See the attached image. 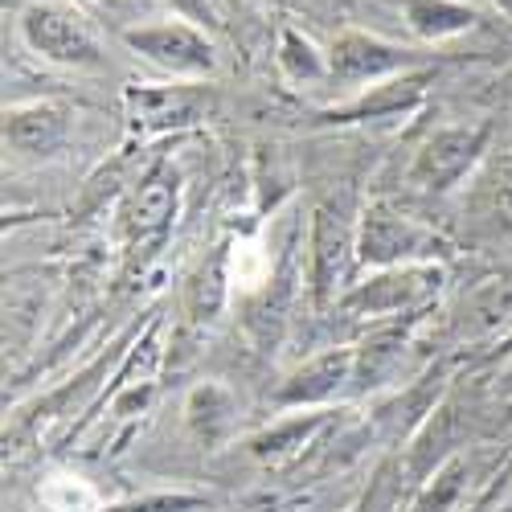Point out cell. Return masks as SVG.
Returning a JSON list of instances; mask_svg holds the SVG:
<instances>
[{
  "mask_svg": "<svg viewBox=\"0 0 512 512\" xmlns=\"http://www.w3.org/2000/svg\"><path fill=\"white\" fill-rule=\"evenodd\" d=\"M443 250H447V242L435 230H426L414 218H406V213H398L390 205H369L365 209L361 234H357V259L361 263L390 271V267L426 263Z\"/></svg>",
  "mask_w": 512,
  "mask_h": 512,
  "instance_id": "1",
  "label": "cell"
},
{
  "mask_svg": "<svg viewBox=\"0 0 512 512\" xmlns=\"http://www.w3.org/2000/svg\"><path fill=\"white\" fill-rule=\"evenodd\" d=\"M21 37H25V46L33 54H41L46 62L74 66V70H99L103 66L99 37L91 33V25L82 21L74 9H62V5H33V9H25Z\"/></svg>",
  "mask_w": 512,
  "mask_h": 512,
  "instance_id": "2",
  "label": "cell"
},
{
  "mask_svg": "<svg viewBox=\"0 0 512 512\" xmlns=\"http://www.w3.org/2000/svg\"><path fill=\"white\" fill-rule=\"evenodd\" d=\"M123 41H127V50H136L152 66H160L168 74H181V78H205V74H213V66H218L213 41L193 21L132 25V29H123Z\"/></svg>",
  "mask_w": 512,
  "mask_h": 512,
  "instance_id": "3",
  "label": "cell"
},
{
  "mask_svg": "<svg viewBox=\"0 0 512 512\" xmlns=\"http://www.w3.org/2000/svg\"><path fill=\"white\" fill-rule=\"evenodd\" d=\"M488 148V127H443L414 152L410 181L426 193H447L463 173H472V164Z\"/></svg>",
  "mask_w": 512,
  "mask_h": 512,
  "instance_id": "4",
  "label": "cell"
},
{
  "mask_svg": "<svg viewBox=\"0 0 512 512\" xmlns=\"http://www.w3.org/2000/svg\"><path fill=\"white\" fill-rule=\"evenodd\" d=\"M357 259V238L345 218L324 205L312 209V300L316 308L345 300V283Z\"/></svg>",
  "mask_w": 512,
  "mask_h": 512,
  "instance_id": "5",
  "label": "cell"
},
{
  "mask_svg": "<svg viewBox=\"0 0 512 512\" xmlns=\"http://www.w3.org/2000/svg\"><path fill=\"white\" fill-rule=\"evenodd\" d=\"M414 66L410 50L394 46L386 37H373L361 29L336 33L328 46V74L345 87H357V82H386L394 74H406Z\"/></svg>",
  "mask_w": 512,
  "mask_h": 512,
  "instance_id": "6",
  "label": "cell"
},
{
  "mask_svg": "<svg viewBox=\"0 0 512 512\" xmlns=\"http://www.w3.org/2000/svg\"><path fill=\"white\" fill-rule=\"evenodd\" d=\"M443 271L431 263H414V267H390L381 271L377 279L345 291L340 308L353 312V316H398L402 308L422 304L431 291H439Z\"/></svg>",
  "mask_w": 512,
  "mask_h": 512,
  "instance_id": "7",
  "label": "cell"
},
{
  "mask_svg": "<svg viewBox=\"0 0 512 512\" xmlns=\"http://www.w3.org/2000/svg\"><path fill=\"white\" fill-rule=\"evenodd\" d=\"M177 197H181L177 173L156 168V173L144 177L132 205H127V238H132V250L152 254L168 238V226L177 218Z\"/></svg>",
  "mask_w": 512,
  "mask_h": 512,
  "instance_id": "8",
  "label": "cell"
},
{
  "mask_svg": "<svg viewBox=\"0 0 512 512\" xmlns=\"http://www.w3.org/2000/svg\"><path fill=\"white\" fill-rule=\"evenodd\" d=\"M353 365H357V353L353 349H328V353L312 357L304 369H295L287 377V386L279 390V402L283 406H316V402H328L353 377Z\"/></svg>",
  "mask_w": 512,
  "mask_h": 512,
  "instance_id": "9",
  "label": "cell"
},
{
  "mask_svg": "<svg viewBox=\"0 0 512 512\" xmlns=\"http://www.w3.org/2000/svg\"><path fill=\"white\" fill-rule=\"evenodd\" d=\"M426 82L431 74H402V78H386L381 87H369V95L353 99L349 107L328 111L332 123H353V119H377V115H398V111H414L426 95Z\"/></svg>",
  "mask_w": 512,
  "mask_h": 512,
  "instance_id": "10",
  "label": "cell"
},
{
  "mask_svg": "<svg viewBox=\"0 0 512 512\" xmlns=\"http://www.w3.org/2000/svg\"><path fill=\"white\" fill-rule=\"evenodd\" d=\"M66 140V119L50 103H33V107H13L5 115V144L25 156H46Z\"/></svg>",
  "mask_w": 512,
  "mask_h": 512,
  "instance_id": "11",
  "label": "cell"
},
{
  "mask_svg": "<svg viewBox=\"0 0 512 512\" xmlns=\"http://www.w3.org/2000/svg\"><path fill=\"white\" fill-rule=\"evenodd\" d=\"M402 13L422 41H447L480 25V13L459 0H402Z\"/></svg>",
  "mask_w": 512,
  "mask_h": 512,
  "instance_id": "12",
  "label": "cell"
},
{
  "mask_svg": "<svg viewBox=\"0 0 512 512\" xmlns=\"http://www.w3.org/2000/svg\"><path fill=\"white\" fill-rule=\"evenodd\" d=\"M127 107H132V119H140L144 127H177L197 115V99L189 91H168V87L127 91Z\"/></svg>",
  "mask_w": 512,
  "mask_h": 512,
  "instance_id": "13",
  "label": "cell"
},
{
  "mask_svg": "<svg viewBox=\"0 0 512 512\" xmlns=\"http://www.w3.org/2000/svg\"><path fill=\"white\" fill-rule=\"evenodd\" d=\"M279 66L291 82H316V78L328 74V58L312 46V37H304L291 25L279 29Z\"/></svg>",
  "mask_w": 512,
  "mask_h": 512,
  "instance_id": "14",
  "label": "cell"
},
{
  "mask_svg": "<svg viewBox=\"0 0 512 512\" xmlns=\"http://www.w3.org/2000/svg\"><path fill=\"white\" fill-rule=\"evenodd\" d=\"M324 426V414H308V418H291V422H279V426H271L267 435H259L250 447H254V455L259 459H287V455H295L300 451L316 431Z\"/></svg>",
  "mask_w": 512,
  "mask_h": 512,
  "instance_id": "15",
  "label": "cell"
},
{
  "mask_svg": "<svg viewBox=\"0 0 512 512\" xmlns=\"http://www.w3.org/2000/svg\"><path fill=\"white\" fill-rule=\"evenodd\" d=\"M222 300H226V246L193 275V283H189V312L197 320H209L213 312L222 308Z\"/></svg>",
  "mask_w": 512,
  "mask_h": 512,
  "instance_id": "16",
  "label": "cell"
},
{
  "mask_svg": "<svg viewBox=\"0 0 512 512\" xmlns=\"http://www.w3.org/2000/svg\"><path fill=\"white\" fill-rule=\"evenodd\" d=\"M230 410H234V402H230L226 390L205 386V390H197L193 402H189V422L197 426V435L218 439V435L226 431V422H230Z\"/></svg>",
  "mask_w": 512,
  "mask_h": 512,
  "instance_id": "17",
  "label": "cell"
},
{
  "mask_svg": "<svg viewBox=\"0 0 512 512\" xmlns=\"http://www.w3.org/2000/svg\"><path fill=\"white\" fill-rule=\"evenodd\" d=\"M463 476H467V467H463L459 459H455V463H447L443 472H439V480H435V488L418 500V508H414V512H447V508H451V500H455V496H459V488H463Z\"/></svg>",
  "mask_w": 512,
  "mask_h": 512,
  "instance_id": "18",
  "label": "cell"
},
{
  "mask_svg": "<svg viewBox=\"0 0 512 512\" xmlns=\"http://www.w3.org/2000/svg\"><path fill=\"white\" fill-rule=\"evenodd\" d=\"M197 504H201V496H148V500H132V504H115L107 512H185Z\"/></svg>",
  "mask_w": 512,
  "mask_h": 512,
  "instance_id": "19",
  "label": "cell"
},
{
  "mask_svg": "<svg viewBox=\"0 0 512 512\" xmlns=\"http://www.w3.org/2000/svg\"><path fill=\"white\" fill-rule=\"evenodd\" d=\"M78 9H87V13H95V17H103V21H132L136 13H140V0H74Z\"/></svg>",
  "mask_w": 512,
  "mask_h": 512,
  "instance_id": "20",
  "label": "cell"
},
{
  "mask_svg": "<svg viewBox=\"0 0 512 512\" xmlns=\"http://www.w3.org/2000/svg\"><path fill=\"white\" fill-rule=\"evenodd\" d=\"M492 205H496V213L512 226V160H504L500 168H496V185H492Z\"/></svg>",
  "mask_w": 512,
  "mask_h": 512,
  "instance_id": "21",
  "label": "cell"
},
{
  "mask_svg": "<svg viewBox=\"0 0 512 512\" xmlns=\"http://www.w3.org/2000/svg\"><path fill=\"white\" fill-rule=\"evenodd\" d=\"M173 13H181V21H193V25H218V13H213L209 0H164Z\"/></svg>",
  "mask_w": 512,
  "mask_h": 512,
  "instance_id": "22",
  "label": "cell"
},
{
  "mask_svg": "<svg viewBox=\"0 0 512 512\" xmlns=\"http://www.w3.org/2000/svg\"><path fill=\"white\" fill-rule=\"evenodd\" d=\"M492 5H496L500 13H508V17H512V0H492Z\"/></svg>",
  "mask_w": 512,
  "mask_h": 512,
  "instance_id": "23",
  "label": "cell"
}]
</instances>
